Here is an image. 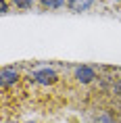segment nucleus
<instances>
[{
	"instance_id": "f257e3e1",
	"label": "nucleus",
	"mask_w": 121,
	"mask_h": 123,
	"mask_svg": "<svg viewBox=\"0 0 121 123\" xmlns=\"http://www.w3.org/2000/svg\"><path fill=\"white\" fill-rule=\"evenodd\" d=\"M33 79H36L38 84L48 86V84H54V81H57V73L50 71V69H40V71L33 73Z\"/></svg>"
},
{
	"instance_id": "f03ea898",
	"label": "nucleus",
	"mask_w": 121,
	"mask_h": 123,
	"mask_svg": "<svg viewBox=\"0 0 121 123\" xmlns=\"http://www.w3.org/2000/svg\"><path fill=\"white\" fill-rule=\"evenodd\" d=\"M0 81H2V88H6V86L15 84L17 79H19V73H17V69L15 67H2V73H0Z\"/></svg>"
},
{
	"instance_id": "7ed1b4c3",
	"label": "nucleus",
	"mask_w": 121,
	"mask_h": 123,
	"mask_svg": "<svg viewBox=\"0 0 121 123\" xmlns=\"http://www.w3.org/2000/svg\"><path fill=\"white\" fill-rule=\"evenodd\" d=\"M96 73L90 69V67H77L75 69V79L79 84H90V81H94Z\"/></svg>"
},
{
	"instance_id": "20e7f679",
	"label": "nucleus",
	"mask_w": 121,
	"mask_h": 123,
	"mask_svg": "<svg viewBox=\"0 0 121 123\" xmlns=\"http://www.w3.org/2000/svg\"><path fill=\"white\" fill-rule=\"evenodd\" d=\"M67 4H69V8L73 13H82V11H88L94 4V0H69Z\"/></svg>"
},
{
	"instance_id": "39448f33",
	"label": "nucleus",
	"mask_w": 121,
	"mask_h": 123,
	"mask_svg": "<svg viewBox=\"0 0 121 123\" xmlns=\"http://www.w3.org/2000/svg\"><path fill=\"white\" fill-rule=\"evenodd\" d=\"M40 4L44 8H61L65 4V0H40Z\"/></svg>"
},
{
	"instance_id": "423d86ee",
	"label": "nucleus",
	"mask_w": 121,
	"mask_h": 123,
	"mask_svg": "<svg viewBox=\"0 0 121 123\" xmlns=\"http://www.w3.org/2000/svg\"><path fill=\"white\" fill-rule=\"evenodd\" d=\"M13 4L17 8H32L33 6V0H13Z\"/></svg>"
},
{
	"instance_id": "0eeeda50",
	"label": "nucleus",
	"mask_w": 121,
	"mask_h": 123,
	"mask_svg": "<svg viewBox=\"0 0 121 123\" xmlns=\"http://www.w3.org/2000/svg\"><path fill=\"white\" fill-rule=\"evenodd\" d=\"M0 13H2V15H6V13H8V4H6V0H0Z\"/></svg>"
},
{
	"instance_id": "6e6552de",
	"label": "nucleus",
	"mask_w": 121,
	"mask_h": 123,
	"mask_svg": "<svg viewBox=\"0 0 121 123\" xmlns=\"http://www.w3.org/2000/svg\"><path fill=\"white\" fill-rule=\"evenodd\" d=\"M98 123H113V121H111V117H107V115H102L100 119H98Z\"/></svg>"
},
{
	"instance_id": "1a4fd4ad",
	"label": "nucleus",
	"mask_w": 121,
	"mask_h": 123,
	"mask_svg": "<svg viewBox=\"0 0 121 123\" xmlns=\"http://www.w3.org/2000/svg\"><path fill=\"white\" fill-rule=\"evenodd\" d=\"M115 94H121V79L115 84Z\"/></svg>"
},
{
	"instance_id": "9d476101",
	"label": "nucleus",
	"mask_w": 121,
	"mask_h": 123,
	"mask_svg": "<svg viewBox=\"0 0 121 123\" xmlns=\"http://www.w3.org/2000/svg\"><path fill=\"white\" fill-rule=\"evenodd\" d=\"M117 2H121V0H117Z\"/></svg>"
}]
</instances>
